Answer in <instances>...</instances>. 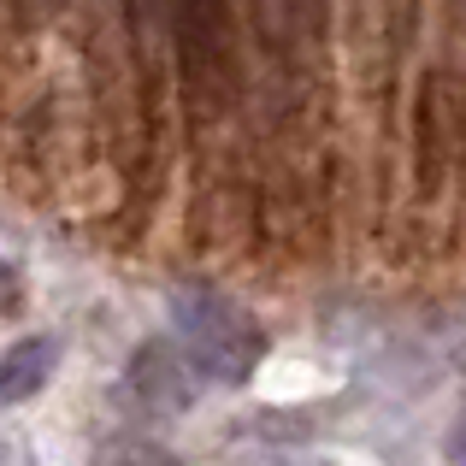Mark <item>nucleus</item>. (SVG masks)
Listing matches in <instances>:
<instances>
[{
	"label": "nucleus",
	"mask_w": 466,
	"mask_h": 466,
	"mask_svg": "<svg viewBox=\"0 0 466 466\" xmlns=\"http://www.w3.org/2000/svg\"><path fill=\"white\" fill-rule=\"evenodd\" d=\"M171 330L177 354L201 384H248L266 354V337L248 313L218 289H177L171 296Z\"/></svg>",
	"instance_id": "f257e3e1"
},
{
	"label": "nucleus",
	"mask_w": 466,
	"mask_h": 466,
	"mask_svg": "<svg viewBox=\"0 0 466 466\" xmlns=\"http://www.w3.org/2000/svg\"><path fill=\"white\" fill-rule=\"evenodd\" d=\"M125 384L148 413H183L195 401V384H201V378L189 372V360L177 354V342H148V349H137Z\"/></svg>",
	"instance_id": "f03ea898"
},
{
	"label": "nucleus",
	"mask_w": 466,
	"mask_h": 466,
	"mask_svg": "<svg viewBox=\"0 0 466 466\" xmlns=\"http://www.w3.org/2000/svg\"><path fill=\"white\" fill-rule=\"evenodd\" d=\"M54 360H59V349L47 337H24L18 349H6L0 354V401L35 396L47 384V372H54Z\"/></svg>",
	"instance_id": "7ed1b4c3"
},
{
	"label": "nucleus",
	"mask_w": 466,
	"mask_h": 466,
	"mask_svg": "<svg viewBox=\"0 0 466 466\" xmlns=\"http://www.w3.org/2000/svg\"><path fill=\"white\" fill-rule=\"evenodd\" d=\"M95 466H183V461L148 431H113L95 449Z\"/></svg>",
	"instance_id": "20e7f679"
},
{
	"label": "nucleus",
	"mask_w": 466,
	"mask_h": 466,
	"mask_svg": "<svg viewBox=\"0 0 466 466\" xmlns=\"http://www.w3.org/2000/svg\"><path fill=\"white\" fill-rule=\"evenodd\" d=\"M242 466H330V461H313L301 449H260V455H248Z\"/></svg>",
	"instance_id": "39448f33"
},
{
	"label": "nucleus",
	"mask_w": 466,
	"mask_h": 466,
	"mask_svg": "<svg viewBox=\"0 0 466 466\" xmlns=\"http://www.w3.org/2000/svg\"><path fill=\"white\" fill-rule=\"evenodd\" d=\"M449 455H455V461L466 466V413L455 420V437H449Z\"/></svg>",
	"instance_id": "423d86ee"
}]
</instances>
